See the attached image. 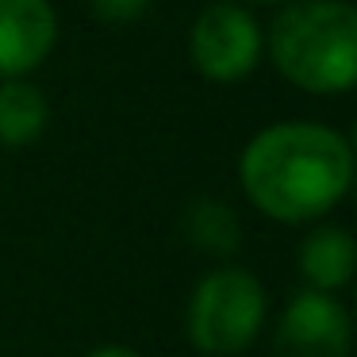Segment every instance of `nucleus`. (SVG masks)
Segmentation results:
<instances>
[{
  "instance_id": "nucleus-1",
  "label": "nucleus",
  "mask_w": 357,
  "mask_h": 357,
  "mask_svg": "<svg viewBox=\"0 0 357 357\" xmlns=\"http://www.w3.org/2000/svg\"><path fill=\"white\" fill-rule=\"evenodd\" d=\"M242 188L277 223L326 215L346 196L354 154L338 131L319 123L265 127L242 154Z\"/></svg>"
},
{
  "instance_id": "nucleus-2",
  "label": "nucleus",
  "mask_w": 357,
  "mask_h": 357,
  "mask_svg": "<svg viewBox=\"0 0 357 357\" xmlns=\"http://www.w3.org/2000/svg\"><path fill=\"white\" fill-rule=\"evenodd\" d=\"M273 66L307 93H346L357 77V12L346 0H303L269 27Z\"/></svg>"
},
{
  "instance_id": "nucleus-3",
  "label": "nucleus",
  "mask_w": 357,
  "mask_h": 357,
  "mask_svg": "<svg viewBox=\"0 0 357 357\" xmlns=\"http://www.w3.org/2000/svg\"><path fill=\"white\" fill-rule=\"evenodd\" d=\"M265 319V288L246 269H215L188 303V338L204 354H238L257 338Z\"/></svg>"
},
{
  "instance_id": "nucleus-4",
  "label": "nucleus",
  "mask_w": 357,
  "mask_h": 357,
  "mask_svg": "<svg viewBox=\"0 0 357 357\" xmlns=\"http://www.w3.org/2000/svg\"><path fill=\"white\" fill-rule=\"evenodd\" d=\"M261 31L238 4H211L192 24V62L211 81H238L257 66Z\"/></svg>"
},
{
  "instance_id": "nucleus-5",
  "label": "nucleus",
  "mask_w": 357,
  "mask_h": 357,
  "mask_svg": "<svg viewBox=\"0 0 357 357\" xmlns=\"http://www.w3.org/2000/svg\"><path fill=\"white\" fill-rule=\"evenodd\" d=\"M349 315L331 292L292 296L273 334V357H346Z\"/></svg>"
},
{
  "instance_id": "nucleus-6",
  "label": "nucleus",
  "mask_w": 357,
  "mask_h": 357,
  "mask_svg": "<svg viewBox=\"0 0 357 357\" xmlns=\"http://www.w3.org/2000/svg\"><path fill=\"white\" fill-rule=\"evenodd\" d=\"M58 16L50 0H0V77H24L54 50Z\"/></svg>"
},
{
  "instance_id": "nucleus-7",
  "label": "nucleus",
  "mask_w": 357,
  "mask_h": 357,
  "mask_svg": "<svg viewBox=\"0 0 357 357\" xmlns=\"http://www.w3.org/2000/svg\"><path fill=\"white\" fill-rule=\"evenodd\" d=\"M300 269L315 292H338L354 277V238L342 227H319L300 250Z\"/></svg>"
},
{
  "instance_id": "nucleus-8",
  "label": "nucleus",
  "mask_w": 357,
  "mask_h": 357,
  "mask_svg": "<svg viewBox=\"0 0 357 357\" xmlns=\"http://www.w3.org/2000/svg\"><path fill=\"white\" fill-rule=\"evenodd\" d=\"M43 127H47L43 93L20 77H4V85H0V142L24 146V142L39 139Z\"/></svg>"
},
{
  "instance_id": "nucleus-9",
  "label": "nucleus",
  "mask_w": 357,
  "mask_h": 357,
  "mask_svg": "<svg viewBox=\"0 0 357 357\" xmlns=\"http://www.w3.org/2000/svg\"><path fill=\"white\" fill-rule=\"evenodd\" d=\"M196 223V242H204L208 250H231L238 242V227H234L231 211L219 208V204H204L192 215Z\"/></svg>"
},
{
  "instance_id": "nucleus-10",
  "label": "nucleus",
  "mask_w": 357,
  "mask_h": 357,
  "mask_svg": "<svg viewBox=\"0 0 357 357\" xmlns=\"http://www.w3.org/2000/svg\"><path fill=\"white\" fill-rule=\"evenodd\" d=\"M146 4L150 0H93V12L104 24H131L135 16L146 12Z\"/></svg>"
},
{
  "instance_id": "nucleus-11",
  "label": "nucleus",
  "mask_w": 357,
  "mask_h": 357,
  "mask_svg": "<svg viewBox=\"0 0 357 357\" xmlns=\"http://www.w3.org/2000/svg\"><path fill=\"white\" fill-rule=\"evenodd\" d=\"M89 357H139V354H135V349H123V346H100Z\"/></svg>"
}]
</instances>
